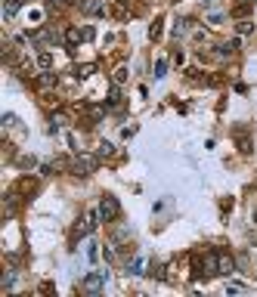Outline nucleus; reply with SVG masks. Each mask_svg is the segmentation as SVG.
I'll return each mask as SVG.
<instances>
[{
  "mask_svg": "<svg viewBox=\"0 0 257 297\" xmlns=\"http://www.w3.org/2000/svg\"><path fill=\"white\" fill-rule=\"evenodd\" d=\"M96 167H99V155L78 152L75 158H71V174H78V177H90V174H96Z\"/></svg>",
  "mask_w": 257,
  "mask_h": 297,
  "instance_id": "nucleus-1",
  "label": "nucleus"
},
{
  "mask_svg": "<svg viewBox=\"0 0 257 297\" xmlns=\"http://www.w3.org/2000/svg\"><path fill=\"white\" fill-rule=\"evenodd\" d=\"M99 223H102V217H99V211H87L84 214V220L78 223V226H75V232H71V245H75V241L78 238H84V235H90V232H93L96 226H99Z\"/></svg>",
  "mask_w": 257,
  "mask_h": 297,
  "instance_id": "nucleus-2",
  "label": "nucleus"
},
{
  "mask_svg": "<svg viewBox=\"0 0 257 297\" xmlns=\"http://www.w3.org/2000/svg\"><path fill=\"white\" fill-rule=\"evenodd\" d=\"M99 217H102V223H115L118 217H121V201L115 198V195H102L99 198Z\"/></svg>",
  "mask_w": 257,
  "mask_h": 297,
  "instance_id": "nucleus-3",
  "label": "nucleus"
},
{
  "mask_svg": "<svg viewBox=\"0 0 257 297\" xmlns=\"http://www.w3.org/2000/svg\"><path fill=\"white\" fill-rule=\"evenodd\" d=\"M105 282H108V272H102V269L87 272V275L81 278V291H87V294H99V291L105 288Z\"/></svg>",
  "mask_w": 257,
  "mask_h": 297,
  "instance_id": "nucleus-4",
  "label": "nucleus"
},
{
  "mask_svg": "<svg viewBox=\"0 0 257 297\" xmlns=\"http://www.w3.org/2000/svg\"><path fill=\"white\" fill-rule=\"evenodd\" d=\"M235 272V260L226 251H217V275H232Z\"/></svg>",
  "mask_w": 257,
  "mask_h": 297,
  "instance_id": "nucleus-5",
  "label": "nucleus"
},
{
  "mask_svg": "<svg viewBox=\"0 0 257 297\" xmlns=\"http://www.w3.org/2000/svg\"><path fill=\"white\" fill-rule=\"evenodd\" d=\"M19 201H22L19 189L7 192V198H4V217H7V220H10V217H16V211H19Z\"/></svg>",
  "mask_w": 257,
  "mask_h": 297,
  "instance_id": "nucleus-6",
  "label": "nucleus"
},
{
  "mask_svg": "<svg viewBox=\"0 0 257 297\" xmlns=\"http://www.w3.org/2000/svg\"><path fill=\"white\" fill-rule=\"evenodd\" d=\"M16 189H19L22 198H31L34 192H38V180H34V177H22L19 183H16Z\"/></svg>",
  "mask_w": 257,
  "mask_h": 297,
  "instance_id": "nucleus-7",
  "label": "nucleus"
},
{
  "mask_svg": "<svg viewBox=\"0 0 257 297\" xmlns=\"http://www.w3.org/2000/svg\"><path fill=\"white\" fill-rule=\"evenodd\" d=\"M59 84V78H56V74H53V71H44V74H38V81H34V87H38L41 93H47V90H53V87H56Z\"/></svg>",
  "mask_w": 257,
  "mask_h": 297,
  "instance_id": "nucleus-8",
  "label": "nucleus"
},
{
  "mask_svg": "<svg viewBox=\"0 0 257 297\" xmlns=\"http://www.w3.org/2000/svg\"><path fill=\"white\" fill-rule=\"evenodd\" d=\"M201 272H205V275H217V251H205V254H201Z\"/></svg>",
  "mask_w": 257,
  "mask_h": 297,
  "instance_id": "nucleus-9",
  "label": "nucleus"
},
{
  "mask_svg": "<svg viewBox=\"0 0 257 297\" xmlns=\"http://www.w3.org/2000/svg\"><path fill=\"white\" fill-rule=\"evenodd\" d=\"M143 269H146V260H143V257H131V260L124 263V272H127V275H146Z\"/></svg>",
  "mask_w": 257,
  "mask_h": 297,
  "instance_id": "nucleus-10",
  "label": "nucleus"
},
{
  "mask_svg": "<svg viewBox=\"0 0 257 297\" xmlns=\"http://www.w3.org/2000/svg\"><path fill=\"white\" fill-rule=\"evenodd\" d=\"M81 13H87V16H105V7L99 4V0H81Z\"/></svg>",
  "mask_w": 257,
  "mask_h": 297,
  "instance_id": "nucleus-11",
  "label": "nucleus"
},
{
  "mask_svg": "<svg viewBox=\"0 0 257 297\" xmlns=\"http://www.w3.org/2000/svg\"><path fill=\"white\" fill-rule=\"evenodd\" d=\"M81 41H84V28H65V47L68 50H75Z\"/></svg>",
  "mask_w": 257,
  "mask_h": 297,
  "instance_id": "nucleus-12",
  "label": "nucleus"
},
{
  "mask_svg": "<svg viewBox=\"0 0 257 297\" xmlns=\"http://www.w3.org/2000/svg\"><path fill=\"white\" fill-rule=\"evenodd\" d=\"M112 16L118 19V22H124V19H131L134 13H131V7H127L124 0H115V4H112Z\"/></svg>",
  "mask_w": 257,
  "mask_h": 297,
  "instance_id": "nucleus-13",
  "label": "nucleus"
},
{
  "mask_svg": "<svg viewBox=\"0 0 257 297\" xmlns=\"http://www.w3.org/2000/svg\"><path fill=\"white\" fill-rule=\"evenodd\" d=\"M235 142H238V152H242V155H251V139L245 136L242 127H235Z\"/></svg>",
  "mask_w": 257,
  "mask_h": 297,
  "instance_id": "nucleus-14",
  "label": "nucleus"
},
{
  "mask_svg": "<svg viewBox=\"0 0 257 297\" xmlns=\"http://www.w3.org/2000/svg\"><path fill=\"white\" fill-rule=\"evenodd\" d=\"M235 50H238V41H226V44H220V47H217L214 56H217V59H229Z\"/></svg>",
  "mask_w": 257,
  "mask_h": 297,
  "instance_id": "nucleus-15",
  "label": "nucleus"
},
{
  "mask_svg": "<svg viewBox=\"0 0 257 297\" xmlns=\"http://www.w3.org/2000/svg\"><path fill=\"white\" fill-rule=\"evenodd\" d=\"M22 4H25V0H4V13H7V19H16V16H19Z\"/></svg>",
  "mask_w": 257,
  "mask_h": 297,
  "instance_id": "nucleus-16",
  "label": "nucleus"
},
{
  "mask_svg": "<svg viewBox=\"0 0 257 297\" xmlns=\"http://www.w3.org/2000/svg\"><path fill=\"white\" fill-rule=\"evenodd\" d=\"M161 34H164V19L158 16L152 22V28H149V41H161Z\"/></svg>",
  "mask_w": 257,
  "mask_h": 297,
  "instance_id": "nucleus-17",
  "label": "nucleus"
},
{
  "mask_svg": "<svg viewBox=\"0 0 257 297\" xmlns=\"http://www.w3.org/2000/svg\"><path fill=\"white\" fill-rule=\"evenodd\" d=\"M96 155H99V158H112V155H115V145L108 142V139H102L99 148H96Z\"/></svg>",
  "mask_w": 257,
  "mask_h": 297,
  "instance_id": "nucleus-18",
  "label": "nucleus"
},
{
  "mask_svg": "<svg viewBox=\"0 0 257 297\" xmlns=\"http://www.w3.org/2000/svg\"><path fill=\"white\" fill-rule=\"evenodd\" d=\"M108 105H112V108L121 105V87L118 84H112V90H108Z\"/></svg>",
  "mask_w": 257,
  "mask_h": 297,
  "instance_id": "nucleus-19",
  "label": "nucleus"
},
{
  "mask_svg": "<svg viewBox=\"0 0 257 297\" xmlns=\"http://www.w3.org/2000/svg\"><path fill=\"white\" fill-rule=\"evenodd\" d=\"M16 275H19V269L10 266V269H7V275H4V291H10V288L16 285Z\"/></svg>",
  "mask_w": 257,
  "mask_h": 297,
  "instance_id": "nucleus-20",
  "label": "nucleus"
},
{
  "mask_svg": "<svg viewBox=\"0 0 257 297\" xmlns=\"http://www.w3.org/2000/svg\"><path fill=\"white\" fill-rule=\"evenodd\" d=\"M38 65H41L44 71H50V68H53V56H50L47 50H41V53H38Z\"/></svg>",
  "mask_w": 257,
  "mask_h": 297,
  "instance_id": "nucleus-21",
  "label": "nucleus"
},
{
  "mask_svg": "<svg viewBox=\"0 0 257 297\" xmlns=\"http://www.w3.org/2000/svg\"><path fill=\"white\" fill-rule=\"evenodd\" d=\"M16 164H19V167H22V171H31V167H34V164H38V161H34L31 155H16Z\"/></svg>",
  "mask_w": 257,
  "mask_h": 297,
  "instance_id": "nucleus-22",
  "label": "nucleus"
},
{
  "mask_svg": "<svg viewBox=\"0 0 257 297\" xmlns=\"http://www.w3.org/2000/svg\"><path fill=\"white\" fill-rule=\"evenodd\" d=\"M189 25H192V19H177L174 34H177V37H180V34H186V31H189Z\"/></svg>",
  "mask_w": 257,
  "mask_h": 297,
  "instance_id": "nucleus-23",
  "label": "nucleus"
},
{
  "mask_svg": "<svg viewBox=\"0 0 257 297\" xmlns=\"http://www.w3.org/2000/svg\"><path fill=\"white\" fill-rule=\"evenodd\" d=\"M235 31H238V34H251V31H254V22H251V19H238Z\"/></svg>",
  "mask_w": 257,
  "mask_h": 297,
  "instance_id": "nucleus-24",
  "label": "nucleus"
},
{
  "mask_svg": "<svg viewBox=\"0 0 257 297\" xmlns=\"http://www.w3.org/2000/svg\"><path fill=\"white\" fill-rule=\"evenodd\" d=\"M164 74H168V59H158L155 62V81H161Z\"/></svg>",
  "mask_w": 257,
  "mask_h": 297,
  "instance_id": "nucleus-25",
  "label": "nucleus"
},
{
  "mask_svg": "<svg viewBox=\"0 0 257 297\" xmlns=\"http://www.w3.org/2000/svg\"><path fill=\"white\" fill-rule=\"evenodd\" d=\"M124 81H127V68L121 65V68H115V74H112V84H118V87H121Z\"/></svg>",
  "mask_w": 257,
  "mask_h": 297,
  "instance_id": "nucleus-26",
  "label": "nucleus"
},
{
  "mask_svg": "<svg viewBox=\"0 0 257 297\" xmlns=\"http://www.w3.org/2000/svg\"><path fill=\"white\" fill-rule=\"evenodd\" d=\"M93 71H96V65H93V62H87V65H81V68H78V78H90Z\"/></svg>",
  "mask_w": 257,
  "mask_h": 297,
  "instance_id": "nucleus-27",
  "label": "nucleus"
},
{
  "mask_svg": "<svg viewBox=\"0 0 257 297\" xmlns=\"http://www.w3.org/2000/svg\"><path fill=\"white\" fill-rule=\"evenodd\" d=\"M38 294H56V285H53V282H41L38 285Z\"/></svg>",
  "mask_w": 257,
  "mask_h": 297,
  "instance_id": "nucleus-28",
  "label": "nucleus"
},
{
  "mask_svg": "<svg viewBox=\"0 0 257 297\" xmlns=\"http://www.w3.org/2000/svg\"><path fill=\"white\" fill-rule=\"evenodd\" d=\"M245 13H251V4H245V0H242V4H238V7L232 10V16H238V19H242Z\"/></svg>",
  "mask_w": 257,
  "mask_h": 297,
  "instance_id": "nucleus-29",
  "label": "nucleus"
},
{
  "mask_svg": "<svg viewBox=\"0 0 257 297\" xmlns=\"http://www.w3.org/2000/svg\"><path fill=\"white\" fill-rule=\"evenodd\" d=\"M16 124H19V118H16L13 111H7V115H4V127H16Z\"/></svg>",
  "mask_w": 257,
  "mask_h": 297,
  "instance_id": "nucleus-30",
  "label": "nucleus"
},
{
  "mask_svg": "<svg viewBox=\"0 0 257 297\" xmlns=\"http://www.w3.org/2000/svg\"><path fill=\"white\" fill-rule=\"evenodd\" d=\"M208 22L211 25H220V22H223V13H208Z\"/></svg>",
  "mask_w": 257,
  "mask_h": 297,
  "instance_id": "nucleus-31",
  "label": "nucleus"
},
{
  "mask_svg": "<svg viewBox=\"0 0 257 297\" xmlns=\"http://www.w3.org/2000/svg\"><path fill=\"white\" fill-rule=\"evenodd\" d=\"M87 257H90V260H93V263H96V260H99V245H90V251H87Z\"/></svg>",
  "mask_w": 257,
  "mask_h": 297,
  "instance_id": "nucleus-32",
  "label": "nucleus"
},
{
  "mask_svg": "<svg viewBox=\"0 0 257 297\" xmlns=\"http://www.w3.org/2000/svg\"><path fill=\"white\" fill-rule=\"evenodd\" d=\"M93 37H96V31H93V28L87 25V28H84V41H93Z\"/></svg>",
  "mask_w": 257,
  "mask_h": 297,
  "instance_id": "nucleus-33",
  "label": "nucleus"
},
{
  "mask_svg": "<svg viewBox=\"0 0 257 297\" xmlns=\"http://www.w3.org/2000/svg\"><path fill=\"white\" fill-rule=\"evenodd\" d=\"M56 4H59V7H65V4H71V0H56Z\"/></svg>",
  "mask_w": 257,
  "mask_h": 297,
  "instance_id": "nucleus-34",
  "label": "nucleus"
},
{
  "mask_svg": "<svg viewBox=\"0 0 257 297\" xmlns=\"http://www.w3.org/2000/svg\"><path fill=\"white\" fill-rule=\"evenodd\" d=\"M245 4H254V0H245Z\"/></svg>",
  "mask_w": 257,
  "mask_h": 297,
  "instance_id": "nucleus-35",
  "label": "nucleus"
}]
</instances>
